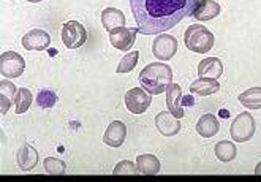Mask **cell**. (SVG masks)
I'll list each match as a JSON object with an SVG mask.
<instances>
[{
	"label": "cell",
	"mask_w": 261,
	"mask_h": 182,
	"mask_svg": "<svg viewBox=\"0 0 261 182\" xmlns=\"http://www.w3.org/2000/svg\"><path fill=\"white\" fill-rule=\"evenodd\" d=\"M220 14V5L216 0H199L196 8L193 10L192 18L196 21H211Z\"/></svg>",
	"instance_id": "9a60e30c"
},
{
	"label": "cell",
	"mask_w": 261,
	"mask_h": 182,
	"mask_svg": "<svg viewBox=\"0 0 261 182\" xmlns=\"http://www.w3.org/2000/svg\"><path fill=\"white\" fill-rule=\"evenodd\" d=\"M220 130L219 120L214 114H204L199 117L198 124H196V132L203 136V138H212L216 136Z\"/></svg>",
	"instance_id": "ac0fdd59"
},
{
	"label": "cell",
	"mask_w": 261,
	"mask_h": 182,
	"mask_svg": "<svg viewBox=\"0 0 261 182\" xmlns=\"http://www.w3.org/2000/svg\"><path fill=\"white\" fill-rule=\"evenodd\" d=\"M57 103V94L51 89H43L37 95V105L40 108H53V106Z\"/></svg>",
	"instance_id": "4316f807"
},
{
	"label": "cell",
	"mask_w": 261,
	"mask_h": 182,
	"mask_svg": "<svg viewBox=\"0 0 261 182\" xmlns=\"http://www.w3.org/2000/svg\"><path fill=\"white\" fill-rule=\"evenodd\" d=\"M101 24L108 32H111V30L117 27L125 25V16H124V13L117 8H106L101 13Z\"/></svg>",
	"instance_id": "d6986e66"
},
{
	"label": "cell",
	"mask_w": 261,
	"mask_h": 182,
	"mask_svg": "<svg viewBox=\"0 0 261 182\" xmlns=\"http://www.w3.org/2000/svg\"><path fill=\"white\" fill-rule=\"evenodd\" d=\"M255 119L250 113H241L236 116V119L231 124V138L236 143H245L249 141L252 136L255 135Z\"/></svg>",
	"instance_id": "277c9868"
},
{
	"label": "cell",
	"mask_w": 261,
	"mask_h": 182,
	"mask_svg": "<svg viewBox=\"0 0 261 182\" xmlns=\"http://www.w3.org/2000/svg\"><path fill=\"white\" fill-rule=\"evenodd\" d=\"M16 87H14L13 83L7 81V80H2V83H0V105H2V116L7 114V111L10 110L11 106V100L16 97Z\"/></svg>",
	"instance_id": "44dd1931"
},
{
	"label": "cell",
	"mask_w": 261,
	"mask_h": 182,
	"mask_svg": "<svg viewBox=\"0 0 261 182\" xmlns=\"http://www.w3.org/2000/svg\"><path fill=\"white\" fill-rule=\"evenodd\" d=\"M140 83L150 95H160L173 83V68L162 62H152L141 70Z\"/></svg>",
	"instance_id": "7a4b0ae2"
},
{
	"label": "cell",
	"mask_w": 261,
	"mask_h": 182,
	"mask_svg": "<svg viewBox=\"0 0 261 182\" xmlns=\"http://www.w3.org/2000/svg\"><path fill=\"white\" fill-rule=\"evenodd\" d=\"M223 74V64L219 57H207L198 65V78L217 80Z\"/></svg>",
	"instance_id": "5bb4252c"
},
{
	"label": "cell",
	"mask_w": 261,
	"mask_h": 182,
	"mask_svg": "<svg viewBox=\"0 0 261 182\" xmlns=\"http://www.w3.org/2000/svg\"><path fill=\"white\" fill-rule=\"evenodd\" d=\"M166 106L168 111L176 117H184V105H182V89L179 84L171 83L166 89Z\"/></svg>",
	"instance_id": "4fadbf2b"
},
{
	"label": "cell",
	"mask_w": 261,
	"mask_h": 182,
	"mask_svg": "<svg viewBox=\"0 0 261 182\" xmlns=\"http://www.w3.org/2000/svg\"><path fill=\"white\" fill-rule=\"evenodd\" d=\"M255 174H258V176L261 174V162L256 165V168H255Z\"/></svg>",
	"instance_id": "f1b7e54d"
},
{
	"label": "cell",
	"mask_w": 261,
	"mask_h": 182,
	"mask_svg": "<svg viewBox=\"0 0 261 182\" xmlns=\"http://www.w3.org/2000/svg\"><path fill=\"white\" fill-rule=\"evenodd\" d=\"M138 32H140L138 27H117L110 32V43L119 51H130L135 44Z\"/></svg>",
	"instance_id": "ba28073f"
},
{
	"label": "cell",
	"mask_w": 261,
	"mask_h": 182,
	"mask_svg": "<svg viewBox=\"0 0 261 182\" xmlns=\"http://www.w3.org/2000/svg\"><path fill=\"white\" fill-rule=\"evenodd\" d=\"M27 2H32V4H38V2H41V0H27Z\"/></svg>",
	"instance_id": "f546056e"
},
{
	"label": "cell",
	"mask_w": 261,
	"mask_h": 182,
	"mask_svg": "<svg viewBox=\"0 0 261 182\" xmlns=\"http://www.w3.org/2000/svg\"><path fill=\"white\" fill-rule=\"evenodd\" d=\"M25 70V60L21 54L7 51L0 56V73L5 78H19Z\"/></svg>",
	"instance_id": "5b68a950"
},
{
	"label": "cell",
	"mask_w": 261,
	"mask_h": 182,
	"mask_svg": "<svg viewBox=\"0 0 261 182\" xmlns=\"http://www.w3.org/2000/svg\"><path fill=\"white\" fill-rule=\"evenodd\" d=\"M136 166L138 170H140L141 174H146V176H153L157 174L162 168L160 165V160L152 155V154H141L136 157Z\"/></svg>",
	"instance_id": "ffe728a7"
},
{
	"label": "cell",
	"mask_w": 261,
	"mask_h": 182,
	"mask_svg": "<svg viewBox=\"0 0 261 182\" xmlns=\"http://www.w3.org/2000/svg\"><path fill=\"white\" fill-rule=\"evenodd\" d=\"M32 101H34L32 92L25 87H21L16 92V97H14V103H16V114H24L30 108Z\"/></svg>",
	"instance_id": "cb8c5ba5"
},
{
	"label": "cell",
	"mask_w": 261,
	"mask_h": 182,
	"mask_svg": "<svg viewBox=\"0 0 261 182\" xmlns=\"http://www.w3.org/2000/svg\"><path fill=\"white\" fill-rule=\"evenodd\" d=\"M138 59H140V53H138V51H132V53L125 54L124 57H122L120 62H119L116 71L117 73H130L136 67Z\"/></svg>",
	"instance_id": "d4e9b609"
},
{
	"label": "cell",
	"mask_w": 261,
	"mask_h": 182,
	"mask_svg": "<svg viewBox=\"0 0 261 182\" xmlns=\"http://www.w3.org/2000/svg\"><path fill=\"white\" fill-rule=\"evenodd\" d=\"M239 101L247 110H261V87H252L239 95Z\"/></svg>",
	"instance_id": "603a6c76"
},
{
	"label": "cell",
	"mask_w": 261,
	"mask_h": 182,
	"mask_svg": "<svg viewBox=\"0 0 261 182\" xmlns=\"http://www.w3.org/2000/svg\"><path fill=\"white\" fill-rule=\"evenodd\" d=\"M51 44V37L46 30L34 29L22 37V46L27 51H44Z\"/></svg>",
	"instance_id": "30bf717a"
},
{
	"label": "cell",
	"mask_w": 261,
	"mask_h": 182,
	"mask_svg": "<svg viewBox=\"0 0 261 182\" xmlns=\"http://www.w3.org/2000/svg\"><path fill=\"white\" fill-rule=\"evenodd\" d=\"M43 166H44V171H46V173H48V174H54V176H56V174H64V173L67 171V165H65V162L59 160V159H56V157H46Z\"/></svg>",
	"instance_id": "484cf974"
},
{
	"label": "cell",
	"mask_w": 261,
	"mask_h": 182,
	"mask_svg": "<svg viewBox=\"0 0 261 182\" xmlns=\"http://www.w3.org/2000/svg\"><path fill=\"white\" fill-rule=\"evenodd\" d=\"M152 53L159 60H170L177 53V40L173 35L160 34L152 43Z\"/></svg>",
	"instance_id": "9c48e42d"
},
{
	"label": "cell",
	"mask_w": 261,
	"mask_h": 182,
	"mask_svg": "<svg viewBox=\"0 0 261 182\" xmlns=\"http://www.w3.org/2000/svg\"><path fill=\"white\" fill-rule=\"evenodd\" d=\"M214 152H216L217 159L220 162H233L238 155V150H236V144L233 141H219L214 147Z\"/></svg>",
	"instance_id": "7402d4cb"
},
{
	"label": "cell",
	"mask_w": 261,
	"mask_h": 182,
	"mask_svg": "<svg viewBox=\"0 0 261 182\" xmlns=\"http://www.w3.org/2000/svg\"><path fill=\"white\" fill-rule=\"evenodd\" d=\"M198 0H130L138 30L143 35H159L190 18Z\"/></svg>",
	"instance_id": "6da1fadb"
},
{
	"label": "cell",
	"mask_w": 261,
	"mask_h": 182,
	"mask_svg": "<svg viewBox=\"0 0 261 182\" xmlns=\"http://www.w3.org/2000/svg\"><path fill=\"white\" fill-rule=\"evenodd\" d=\"M152 103L150 94L143 87H133L125 94V106L132 114H143Z\"/></svg>",
	"instance_id": "52a82bcc"
},
{
	"label": "cell",
	"mask_w": 261,
	"mask_h": 182,
	"mask_svg": "<svg viewBox=\"0 0 261 182\" xmlns=\"http://www.w3.org/2000/svg\"><path fill=\"white\" fill-rule=\"evenodd\" d=\"M155 127L163 136H174L180 132L179 117H176L170 111H160L155 116Z\"/></svg>",
	"instance_id": "7c38bea8"
},
{
	"label": "cell",
	"mask_w": 261,
	"mask_h": 182,
	"mask_svg": "<svg viewBox=\"0 0 261 182\" xmlns=\"http://www.w3.org/2000/svg\"><path fill=\"white\" fill-rule=\"evenodd\" d=\"M18 165L22 171H30L34 170L38 163V152L30 144H22L16 154Z\"/></svg>",
	"instance_id": "2e32d148"
},
{
	"label": "cell",
	"mask_w": 261,
	"mask_h": 182,
	"mask_svg": "<svg viewBox=\"0 0 261 182\" xmlns=\"http://www.w3.org/2000/svg\"><path fill=\"white\" fill-rule=\"evenodd\" d=\"M184 43H186V48L189 51L206 54L214 46V34L204 25L192 24L187 27L186 34H184Z\"/></svg>",
	"instance_id": "3957f363"
},
{
	"label": "cell",
	"mask_w": 261,
	"mask_h": 182,
	"mask_svg": "<svg viewBox=\"0 0 261 182\" xmlns=\"http://www.w3.org/2000/svg\"><path fill=\"white\" fill-rule=\"evenodd\" d=\"M127 138V127L122 120H113L103 135V143L110 147H120Z\"/></svg>",
	"instance_id": "8fae6325"
},
{
	"label": "cell",
	"mask_w": 261,
	"mask_h": 182,
	"mask_svg": "<svg viewBox=\"0 0 261 182\" xmlns=\"http://www.w3.org/2000/svg\"><path fill=\"white\" fill-rule=\"evenodd\" d=\"M62 41L68 49H78L87 41L86 27L76 21H68L62 27Z\"/></svg>",
	"instance_id": "8992f818"
},
{
	"label": "cell",
	"mask_w": 261,
	"mask_h": 182,
	"mask_svg": "<svg viewBox=\"0 0 261 182\" xmlns=\"http://www.w3.org/2000/svg\"><path fill=\"white\" fill-rule=\"evenodd\" d=\"M140 170H138V166H135L133 162H128V160H122L116 165V168L113 170V174L114 176H120V174H138Z\"/></svg>",
	"instance_id": "83f0119b"
},
{
	"label": "cell",
	"mask_w": 261,
	"mask_h": 182,
	"mask_svg": "<svg viewBox=\"0 0 261 182\" xmlns=\"http://www.w3.org/2000/svg\"><path fill=\"white\" fill-rule=\"evenodd\" d=\"M220 90V84L217 80H211V78H198L190 84V92L199 97H207L212 95Z\"/></svg>",
	"instance_id": "e0dca14e"
}]
</instances>
